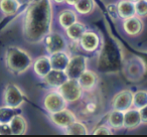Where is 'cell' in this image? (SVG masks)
I'll use <instances>...</instances> for the list:
<instances>
[{
	"instance_id": "e0dca14e",
	"label": "cell",
	"mask_w": 147,
	"mask_h": 137,
	"mask_svg": "<svg viewBox=\"0 0 147 137\" xmlns=\"http://www.w3.org/2000/svg\"><path fill=\"white\" fill-rule=\"evenodd\" d=\"M118 17L121 19H127L132 16H135V4L131 0H120L117 4Z\"/></svg>"
},
{
	"instance_id": "5b68a950",
	"label": "cell",
	"mask_w": 147,
	"mask_h": 137,
	"mask_svg": "<svg viewBox=\"0 0 147 137\" xmlns=\"http://www.w3.org/2000/svg\"><path fill=\"white\" fill-rule=\"evenodd\" d=\"M88 59L86 56L83 55H74L71 56L70 62L68 64V67L65 70L67 76L69 79L78 80L80 76L88 70Z\"/></svg>"
},
{
	"instance_id": "5bb4252c",
	"label": "cell",
	"mask_w": 147,
	"mask_h": 137,
	"mask_svg": "<svg viewBox=\"0 0 147 137\" xmlns=\"http://www.w3.org/2000/svg\"><path fill=\"white\" fill-rule=\"evenodd\" d=\"M142 124L141 116H140L139 109L131 107L124 111V121H123V128L127 130H133L138 128Z\"/></svg>"
},
{
	"instance_id": "f546056e",
	"label": "cell",
	"mask_w": 147,
	"mask_h": 137,
	"mask_svg": "<svg viewBox=\"0 0 147 137\" xmlns=\"http://www.w3.org/2000/svg\"><path fill=\"white\" fill-rule=\"evenodd\" d=\"M0 134H12L9 123H0Z\"/></svg>"
},
{
	"instance_id": "83f0119b",
	"label": "cell",
	"mask_w": 147,
	"mask_h": 137,
	"mask_svg": "<svg viewBox=\"0 0 147 137\" xmlns=\"http://www.w3.org/2000/svg\"><path fill=\"white\" fill-rule=\"evenodd\" d=\"M92 134H94V135H111V134H113V132H112V129L109 125L102 124L94 128L92 130Z\"/></svg>"
},
{
	"instance_id": "2e32d148",
	"label": "cell",
	"mask_w": 147,
	"mask_h": 137,
	"mask_svg": "<svg viewBox=\"0 0 147 137\" xmlns=\"http://www.w3.org/2000/svg\"><path fill=\"white\" fill-rule=\"evenodd\" d=\"M32 66H33L34 73L41 79H43L52 70L51 62H50V58L48 56H41V57L37 58L33 62Z\"/></svg>"
},
{
	"instance_id": "8992f818",
	"label": "cell",
	"mask_w": 147,
	"mask_h": 137,
	"mask_svg": "<svg viewBox=\"0 0 147 137\" xmlns=\"http://www.w3.org/2000/svg\"><path fill=\"white\" fill-rule=\"evenodd\" d=\"M43 104H44L45 109L49 113H54V112L66 108L68 103L65 101V99L57 90V91H51V92L47 93L46 97H44Z\"/></svg>"
},
{
	"instance_id": "4316f807",
	"label": "cell",
	"mask_w": 147,
	"mask_h": 137,
	"mask_svg": "<svg viewBox=\"0 0 147 137\" xmlns=\"http://www.w3.org/2000/svg\"><path fill=\"white\" fill-rule=\"evenodd\" d=\"M135 4V14L140 18L147 17V0H137Z\"/></svg>"
},
{
	"instance_id": "6da1fadb",
	"label": "cell",
	"mask_w": 147,
	"mask_h": 137,
	"mask_svg": "<svg viewBox=\"0 0 147 137\" xmlns=\"http://www.w3.org/2000/svg\"><path fill=\"white\" fill-rule=\"evenodd\" d=\"M53 12L51 0H33L23 21V35L27 42L37 44L51 32Z\"/></svg>"
},
{
	"instance_id": "7a4b0ae2",
	"label": "cell",
	"mask_w": 147,
	"mask_h": 137,
	"mask_svg": "<svg viewBox=\"0 0 147 137\" xmlns=\"http://www.w3.org/2000/svg\"><path fill=\"white\" fill-rule=\"evenodd\" d=\"M5 64L10 73L21 75L31 68L33 60L30 54L24 49L17 46H11L7 48L5 52Z\"/></svg>"
},
{
	"instance_id": "ffe728a7",
	"label": "cell",
	"mask_w": 147,
	"mask_h": 137,
	"mask_svg": "<svg viewBox=\"0 0 147 137\" xmlns=\"http://www.w3.org/2000/svg\"><path fill=\"white\" fill-rule=\"evenodd\" d=\"M123 121H124V112L120 110L113 109L107 115V125L111 129L119 130L123 128Z\"/></svg>"
},
{
	"instance_id": "4fadbf2b",
	"label": "cell",
	"mask_w": 147,
	"mask_h": 137,
	"mask_svg": "<svg viewBox=\"0 0 147 137\" xmlns=\"http://www.w3.org/2000/svg\"><path fill=\"white\" fill-rule=\"evenodd\" d=\"M68 79L69 78L65 71H59V70L52 69L51 71L43 78V80H44V82L47 86L58 90Z\"/></svg>"
},
{
	"instance_id": "44dd1931",
	"label": "cell",
	"mask_w": 147,
	"mask_h": 137,
	"mask_svg": "<svg viewBox=\"0 0 147 137\" xmlns=\"http://www.w3.org/2000/svg\"><path fill=\"white\" fill-rule=\"evenodd\" d=\"M58 21L64 29H67L68 27H70L71 25H73L74 23L78 21V14L74 10L64 9L59 13Z\"/></svg>"
},
{
	"instance_id": "9c48e42d",
	"label": "cell",
	"mask_w": 147,
	"mask_h": 137,
	"mask_svg": "<svg viewBox=\"0 0 147 137\" xmlns=\"http://www.w3.org/2000/svg\"><path fill=\"white\" fill-rule=\"evenodd\" d=\"M50 119L58 127H61L65 129L67 126H69L72 122L77 120V117H76V115L73 111H71L70 109H68L66 107L57 112L50 113Z\"/></svg>"
},
{
	"instance_id": "7402d4cb",
	"label": "cell",
	"mask_w": 147,
	"mask_h": 137,
	"mask_svg": "<svg viewBox=\"0 0 147 137\" xmlns=\"http://www.w3.org/2000/svg\"><path fill=\"white\" fill-rule=\"evenodd\" d=\"M21 4L18 0H0V10L6 16H11L20 8Z\"/></svg>"
},
{
	"instance_id": "8fae6325",
	"label": "cell",
	"mask_w": 147,
	"mask_h": 137,
	"mask_svg": "<svg viewBox=\"0 0 147 137\" xmlns=\"http://www.w3.org/2000/svg\"><path fill=\"white\" fill-rule=\"evenodd\" d=\"M79 43L84 51L88 52V53H92V52L98 50L99 44H100V39L96 32L86 30L85 34L80 39Z\"/></svg>"
},
{
	"instance_id": "4dcf8cb0",
	"label": "cell",
	"mask_w": 147,
	"mask_h": 137,
	"mask_svg": "<svg viewBox=\"0 0 147 137\" xmlns=\"http://www.w3.org/2000/svg\"><path fill=\"white\" fill-rule=\"evenodd\" d=\"M140 116H141V121L142 124H147V105L142 107L141 109H139Z\"/></svg>"
},
{
	"instance_id": "d590c367",
	"label": "cell",
	"mask_w": 147,
	"mask_h": 137,
	"mask_svg": "<svg viewBox=\"0 0 147 137\" xmlns=\"http://www.w3.org/2000/svg\"><path fill=\"white\" fill-rule=\"evenodd\" d=\"M131 1H133V2H135V1H137V0H131Z\"/></svg>"
},
{
	"instance_id": "484cf974",
	"label": "cell",
	"mask_w": 147,
	"mask_h": 137,
	"mask_svg": "<svg viewBox=\"0 0 147 137\" xmlns=\"http://www.w3.org/2000/svg\"><path fill=\"white\" fill-rule=\"evenodd\" d=\"M17 108L9 107L5 105L0 107V123H9L10 120L17 114Z\"/></svg>"
},
{
	"instance_id": "f1b7e54d",
	"label": "cell",
	"mask_w": 147,
	"mask_h": 137,
	"mask_svg": "<svg viewBox=\"0 0 147 137\" xmlns=\"http://www.w3.org/2000/svg\"><path fill=\"white\" fill-rule=\"evenodd\" d=\"M107 9H109V12L110 16L112 17V19L119 18V17H118V12H117V7H116V5H114V4H109V5L107 6Z\"/></svg>"
},
{
	"instance_id": "30bf717a",
	"label": "cell",
	"mask_w": 147,
	"mask_h": 137,
	"mask_svg": "<svg viewBox=\"0 0 147 137\" xmlns=\"http://www.w3.org/2000/svg\"><path fill=\"white\" fill-rule=\"evenodd\" d=\"M122 28L126 35L130 37H136L143 32L144 23L140 17L135 15L130 18L124 19L122 23Z\"/></svg>"
},
{
	"instance_id": "ba28073f",
	"label": "cell",
	"mask_w": 147,
	"mask_h": 137,
	"mask_svg": "<svg viewBox=\"0 0 147 137\" xmlns=\"http://www.w3.org/2000/svg\"><path fill=\"white\" fill-rule=\"evenodd\" d=\"M133 92L130 90H122L118 91L111 99V106L113 109L126 111L132 107Z\"/></svg>"
},
{
	"instance_id": "277c9868",
	"label": "cell",
	"mask_w": 147,
	"mask_h": 137,
	"mask_svg": "<svg viewBox=\"0 0 147 137\" xmlns=\"http://www.w3.org/2000/svg\"><path fill=\"white\" fill-rule=\"evenodd\" d=\"M3 101L5 105L18 109L25 103L24 92L16 84H8L3 92Z\"/></svg>"
},
{
	"instance_id": "ac0fdd59",
	"label": "cell",
	"mask_w": 147,
	"mask_h": 137,
	"mask_svg": "<svg viewBox=\"0 0 147 137\" xmlns=\"http://www.w3.org/2000/svg\"><path fill=\"white\" fill-rule=\"evenodd\" d=\"M66 30V35L71 41L73 42H79L80 39L82 38L85 32L86 31V27L84 23L77 21L76 23H74L73 25H71L70 27H68Z\"/></svg>"
},
{
	"instance_id": "d6a6232c",
	"label": "cell",
	"mask_w": 147,
	"mask_h": 137,
	"mask_svg": "<svg viewBox=\"0 0 147 137\" xmlns=\"http://www.w3.org/2000/svg\"><path fill=\"white\" fill-rule=\"evenodd\" d=\"M18 2L21 5H27V4H30L31 2H33V0H18Z\"/></svg>"
},
{
	"instance_id": "52a82bcc",
	"label": "cell",
	"mask_w": 147,
	"mask_h": 137,
	"mask_svg": "<svg viewBox=\"0 0 147 137\" xmlns=\"http://www.w3.org/2000/svg\"><path fill=\"white\" fill-rule=\"evenodd\" d=\"M43 41H44L45 46H46V51L49 55L57 53V52L65 51L67 47V42L64 36L57 32L51 31Z\"/></svg>"
},
{
	"instance_id": "cb8c5ba5",
	"label": "cell",
	"mask_w": 147,
	"mask_h": 137,
	"mask_svg": "<svg viewBox=\"0 0 147 137\" xmlns=\"http://www.w3.org/2000/svg\"><path fill=\"white\" fill-rule=\"evenodd\" d=\"M74 7L79 14L88 15L96 8V2L94 0H79Z\"/></svg>"
},
{
	"instance_id": "7c38bea8",
	"label": "cell",
	"mask_w": 147,
	"mask_h": 137,
	"mask_svg": "<svg viewBox=\"0 0 147 137\" xmlns=\"http://www.w3.org/2000/svg\"><path fill=\"white\" fill-rule=\"evenodd\" d=\"M80 86L82 90L86 92H90L94 90H96V86L98 84V76L94 72L86 70L78 79Z\"/></svg>"
},
{
	"instance_id": "e575fe53",
	"label": "cell",
	"mask_w": 147,
	"mask_h": 137,
	"mask_svg": "<svg viewBox=\"0 0 147 137\" xmlns=\"http://www.w3.org/2000/svg\"><path fill=\"white\" fill-rule=\"evenodd\" d=\"M51 1H54L55 3H58V4H61V3H64L65 0H51Z\"/></svg>"
},
{
	"instance_id": "d4e9b609",
	"label": "cell",
	"mask_w": 147,
	"mask_h": 137,
	"mask_svg": "<svg viewBox=\"0 0 147 137\" xmlns=\"http://www.w3.org/2000/svg\"><path fill=\"white\" fill-rule=\"evenodd\" d=\"M147 105V90H139L133 92L132 107L141 109L142 107Z\"/></svg>"
},
{
	"instance_id": "3957f363",
	"label": "cell",
	"mask_w": 147,
	"mask_h": 137,
	"mask_svg": "<svg viewBox=\"0 0 147 137\" xmlns=\"http://www.w3.org/2000/svg\"><path fill=\"white\" fill-rule=\"evenodd\" d=\"M58 90L68 103H74L79 101L83 97L84 92L78 80L74 79H68L58 88Z\"/></svg>"
},
{
	"instance_id": "1f68e13d",
	"label": "cell",
	"mask_w": 147,
	"mask_h": 137,
	"mask_svg": "<svg viewBox=\"0 0 147 137\" xmlns=\"http://www.w3.org/2000/svg\"><path fill=\"white\" fill-rule=\"evenodd\" d=\"M96 104L94 103H90V104H88V106H86V109H88V111H90V112H94V110H96Z\"/></svg>"
},
{
	"instance_id": "d6986e66",
	"label": "cell",
	"mask_w": 147,
	"mask_h": 137,
	"mask_svg": "<svg viewBox=\"0 0 147 137\" xmlns=\"http://www.w3.org/2000/svg\"><path fill=\"white\" fill-rule=\"evenodd\" d=\"M9 126L11 129V133L14 135H22L27 131V122L24 117L20 114L14 115V117L10 120Z\"/></svg>"
},
{
	"instance_id": "603a6c76",
	"label": "cell",
	"mask_w": 147,
	"mask_h": 137,
	"mask_svg": "<svg viewBox=\"0 0 147 137\" xmlns=\"http://www.w3.org/2000/svg\"><path fill=\"white\" fill-rule=\"evenodd\" d=\"M65 132L69 135H86L88 133V128L82 121L75 120L65 128Z\"/></svg>"
},
{
	"instance_id": "836d02e7",
	"label": "cell",
	"mask_w": 147,
	"mask_h": 137,
	"mask_svg": "<svg viewBox=\"0 0 147 137\" xmlns=\"http://www.w3.org/2000/svg\"><path fill=\"white\" fill-rule=\"evenodd\" d=\"M78 1H79V0H65V2H66L68 5H71V6H75V4L77 3Z\"/></svg>"
},
{
	"instance_id": "9a60e30c",
	"label": "cell",
	"mask_w": 147,
	"mask_h": 137,
	"mask_svg": "<svg viewBox=\"0 0 147 137\" xmlns=\"http://www.w3.org/2000/svg\"><path fill=\"white\" fill-rule=\"evenodd\" d=\"M50 62H51L52 69L59 70V71H65L68 67V64L70 62L71 56L67 52L61 51L57 52L50 55Z\"/></svg>"
}]
</instances>
